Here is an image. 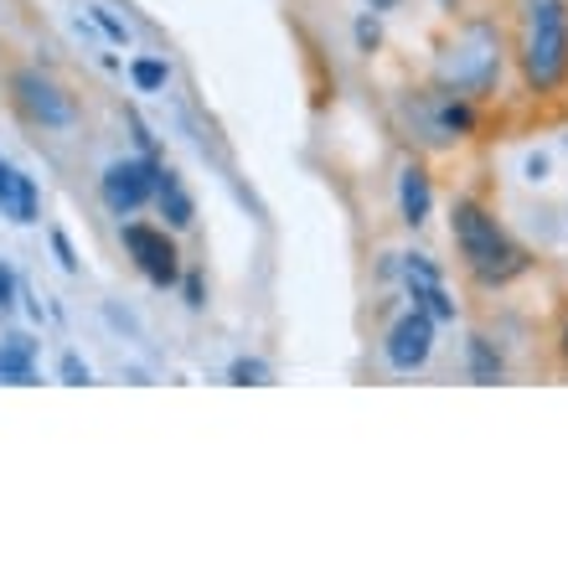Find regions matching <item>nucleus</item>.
<instances>
[{
    "mask_svg": "<svg viewBox=\"0 0 568 568\" xmlns=\"http://www.w3.org/2000/svg\"><path fill=\"white\" fill-rule=\"evenodd\" d=\"M449 239L460 254V270L480 284V290H507L511 280H523L532 270V254L511 239L501 217L476 196H455L449 207Z\"/></svg>",
    "mask_w": 568,
    "mask_h": 568,
    "instance_id": "1",
    "label": "nucleus"
},
{
    "mask_svg": "<svg viewBox=\"0 0 568 568\" xmlns=\"http://www.w3.org/2000/svg\"><path fill=\"white\" fill-rule=\"evenodd\" d=\"M414 305H419V311H429L434 321H455V300L445 295V284H429V290H419V295H414Z\"/></svg>",
    "mask_w": 568,
    "mask_h": 568,
    "instance_id": "15",
    "label": "nucleus"
},
{
    "mask_svg": "<svg viewBox=\"0 0 568 568\" xmlns=\"http://www.w3.org/2000/svg\"><path fill=\"white\" fill-rule=\"evenodd\" d=\"M227 377H233L239 388H264V383H270V367H264V362H254V357H239Z\"/></svg>",
    "mask_w": 568,
    "mask_h": 568,
    "instance_id": "16",
    "label": "nucleus"
},
{
    "mask_svg": "<svg viewBox=\"0 0 568 568\" xmlns=\"http://www.w3.org/2000/svg\"><path fill=\"white\" fill-rule=\"evenodd\" d=\"M52 248H58L62 270H68V274H78V254H73V243H68V233H58V227H52Z\"/></svg>",
    "mask_w": 568,
    "mask_h": 568,
    "instance_id": "19",
    "label": "nucleus"
},
{
    "mask_svg": "<svg viewBox=\"0 0 568 568\" xmlns=\"http://www.w3.org/2000/svg\"><path fill=\"white\" fill-rule=\"evenodd\" d=\"M124 239V254L135 258V270L145 274L155 290H171L181 280V254H176V239L165 227H150V223H124L120 227Z\"/></svg>",
    "mask_w": 568,
    "mask_h": 568,
    "instance_id": "6",
    "label": "nucleus"
},
{
    "mask_svg": "<svg viewBox=\"0 0 568 568\" xmlns=\"http://www.w3.org/2000/svg\"><path fill=\"white\" fill-rule=\"evenodd\" d=\"M130 78H135V89L155 93V89H165V83H171V68H165L161 58H135V62H130Z\"/></svg>",
    "mask_w": 568,
    "mask_h": 568,
    "instance_id": "14",
    "label": "nucleus"
},
{
    "mask_svg": "<svg viewBox=\"0 0 568 568\" xmlns=\"http://www.w3.org/2000/svg\"><path fill=\"white\" fill-rule=\"evenodd\" d=\"M517 73L532 99L568 93V0H523Z\"/></svg>",
    "mask_w": 568,
    "mask_h": 568,
    "instance_id": "3",
    "label": "nucleus"
},
{
    "mask_svg": "<svg viewBox=\"0 0 568 568\" xmlns=\"http://www.w3.org/2000/svg\"><path fill=\"white\" fill-rule=\"evenodd\" d=\"M558 357H564V367H568V305H564V315H558Z\"/></svg>",
    "mask_w": 568,
    "mask_h": 568,
    "instance_id": "22",
    "label": "nucleus"
},
{
    "mask_svg": "<svg viewBox=\"0 0 568 568\" xmlns=\"http://www.w3.org/2000/svg\"><path fill=\"white\" fill-rule=\"evenodd\" d=\"M465 362H470V383H501V373H507L501 352H496L486 336H470V342H465Z\"/></svg>",
    "mask_w": 568,
    "mask_h": 568,
    "instance_id": "13",
    "label": "nucleus"
},
{
    "mask_svg": "<svg viewBox=\"0 0 568 568\" xmlns=\"http://www.w3.org/2000/svg\"><path fill=\"white\" fill-rule=\"evenodd\" d=\"M11 104L31 130H73L78 124V99L52 73H42V68H16Z\"/></svg>",
    "mask_w": 568,
    "mask_h": 568,
    "instance_id": "5",
    "label": "nucleus"
},
{
    "mask_svg": "<svg viewBox=\"0 0 568 568\" xmlns=\"http://www.w3.org/2000/svg\"><path fill=\"white\" fill-rule=\"evenodd\" d=\"M434 321L429 311H419V305H408L398 321L388 326V336H383V357H388L393 373H419L424 362L434 357Z\"/></svg>",
    "mask_w": 568,
    "mask_h": 568,
    "instance_id": "8",
    "label": "nucleus"
},
{
    "mask_svg": "<svg viewBox=\"0 0 568 568\" xmlns=\"http://www.w3.org/2000/svg\"><path fill=\"white\" fill-rule=\"evenodd\" d=\"M16 305V280H11V270L0 264V311H11Z\"/></svg>",
    "mask_w": 568,
    "mask_h": 568,
    "instance_id": "20",
    "label": "nucleus"
},
{
    "mask_svg": "<svg viewBox=\"0 0 568 568\" xmlns=\"http://www.w3.org/2000/svg\"><path fill=\"white\" fill-rule=\"evenodd\" d=\"M89 16H93V21H99V27H104L109 31V42H130V27H124V21H114V16H109L104 11V6H89Z\"/></svg>",
    "mask_w": 568,
    "mask_h": 568,
    "instance_id": "17",
    "label": "nucleus"
},
{
    "mask_svg": "<svg viewBox=\"0 0 568 568\" xmlns=\"http://www.w3.org/2000/svg\"><path fill=\"white\" fill-rule=\"evenodd\" d=\"M150 202H155V212L165 217V227H192L196 223L192 192H186V186H181V176H176V171H165V165H161V181H155V196H150Z\"/></svg>",
    "mask_w": 568,
    "mask_h": 568,
    "instance_id": "11",
    "label": "nucleus"
},
{
    "mask_svg": "<svg viewBox=\"0 0 568 568\" xmlns=\"http://www.w3.org/2000/svg\"><path fill=\"white\" fill-rule=\"evenodd\" d=\"M383 42V27H377V16H357V47L362 52H373Z\"/></svg>",
    "mask_w": 568,
    "mask_h": 568,
    "instance_id": "18",
    "label": "nucleus"
},
{
    "mask_svg": "<svg viewBox=\"0 0 568 568\" xmlns=\"http://www.w3.org/2000/svg\"><path fill=\"white\" fill-rule=\"evenodd\" d=\"M429 207H434L429 171H424V161H408L404 176H398V217H404L408 227H424L429 223Z\"/></svg>",
    "mask_w": 568,
    "mask_h": 568,
    "instance_id": "10",
    "label": "nucleus"
},
{
    "mask_svg": "<svg viewBox=\"0 0 568 568\" xmlns=\"http://www.w3.org/2000/svg\"><path fill=\"white\" fill-rule=\"evenodd\" d=\"M0 383H37V346L27 336H6L0 342Z\"/></svg>",
    "mask_w": 568,
    "mask_h": 568,
    "instance_id": "12",
    "label": "nucleus"
},
{
    "mask_svg": "<svg viewBox=\"0 0 568 568\" xmlns=\"http://www.w3.org/2000/svg\"><path fill=\"white\" fill-rule=\"evenodd\" d=\"M501 68H507V37H501V27L486 21V16H470V21H460L455 37L439 47L434 83L445 93H460V99L480 104V99H496Z\"/></svg>",
    "mask_w": 568,
    "mask_h": 568,
    "instance_id": "2",
    "label": "nucleus"
},
{
    "mask_svg": "<svg viewBox=\"0 0 568 568\" xmlns=\"http://www.w3.org/2000/svg\"><path fill=\"white\" fill-rule=\"evenodd\" d=\"M367 6H373V11H388V6H398V0H367Z\"/></svg>",
    "mask_w": 568,
    "mask_h": 568,
    "instance_id": "24",
    "label": "nucleus"
},
{
    "mask_svg": "<svg viewBox=\"0 0 568 568\" xmlns=\"http://www.w3.org/2000/svg\"><path fill=\"white\" fill-rule=\"evenodd\" d=\"M62 377H68V383H89V367L78 357H62Z\"/></svg>",
    "mask_w": 568,
    "mask_h": 568,
    "instance_id": "21",
    "label": "nucleus"
},
{
    "mask_svg": "<svg viewBox=\"0 0 568 568\" xmlns=\"http://www.w3.org/2000/svg\"><path fill=\"white\" fill-rule=\"evenodd\" d=\"M186 305L202 311V280H196V274H186Z\"/></svg>",
    "mask_w": 568,
    "mask_h": 568,
    "instance_id": "23",
    "label": "nucleus"
},
{
    "mask_svg": "<svg viewBox=\"0 0 568 568\" xmlns=\"http://www.w3.org/2000/svg\"><path fill=\"white\" fill-rule=\"evenodd\" d=\"M155 181H161V165L145 161V155H130V161H114L99 176V196H104V207L114 217H135L150 196H155Z\"/></svg>",
    "mask_w": 568,
    "mask_h": 568,
    "instance_id": "7",
    "label": "nucleus"
},
{
    "mask_svg": "<svg viewBox=\"0 0 568 568\" xmlns=\"http://www.w3.org/2000/svg\"><path fill=\"white\" fill-rule=\"evenodd\" d=\"M0 212L11 217V223H37V212H42V196H37V181L21 176L11 161H0Z\"/></svg>",
    "mask_w": 568,
    "mask_h": 568,
    "instance_id": "9",
    "label": "nucleus"
},
{
    "mask_svg": "<svg viewBox=\"0 0 568 568\" xmlns=\"http://www.w3.org/2000/svg\"><path fill=\"white\" fill-rule=\"evenodd\" d=\"M398 124L408 130V140L419 150H455L460 140L476 135V104L460 93H445L439 83L408 93L398 104Z\"/></svg>",
    "mask_w": 568,
    "mask_h": 568,
    "instance_id": "4",
    "label": "nucleus"
}]
</instances>
